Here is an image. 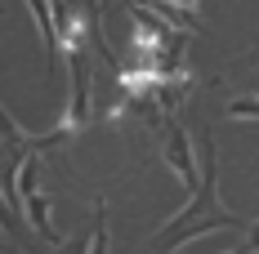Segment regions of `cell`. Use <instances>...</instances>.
I'll list each match as a JSON object with an SVG mask.
<instances>
[{
  "label": "cell",
  "instance_id": "obj_4",
  "mask_svg": "<svg viewBox=\"0 0 259 254\" xmlns=\"http://www.w3.org/2000/svg\"><path fill=\"white\" fill-rule=\"evenodd\" d=\"M50 214H54V210H50V196H45V192H36V196H27V201H23V219H27V223L40 232V236H45L50 245H63V236L54 232Z\"/></svg>",
  "mask_w": 259,
  "mask_h": 254
},
{
  "label": "cell",
  "instance_id": "obj_9",
  "mask_svg": "<svg viewBox=\"0 0 259 254\" xmlns=\"http://www.w3.org/2000/svg\"><path fill=\"white\" fill-rule=\"evenodd\" d=\"M224 254H250V250H246V245H237V250H224Z\"/></svg>",
  "mask_w": 259,
  "mask_h": 254
},
{
  "label": "cell",
  "instance_id": "obj_6",
  "mask_svg": "<svg viewBox=\"0 0 259 254\" xmlns=\"http://www.w3.org/2000/svg\"><path fill=\"white\" fill-rule=\"evenodd\" d=\"M228 121H259V94L228 98Z\"/></svg>",
  "mask_w": 259,
  "mask_h": 254
},
{
  "label": "cell",
  "instance_id": "obj_1",
  "mask_svg": "<svg viewBox=\"0 0 259 254\" xmlns=\"http://www.w3.org/2000/svg\"><path fill=\"white\" fill-rule=\"evenodd\" d=\"M219 228H246V219H237L233 210H224L219 196H214V147H210L206 138V161H201V187H197V196L183 205L179 214L165 223V228L152 236L156 250H175L183 241H192V236H206V232H219Z\"/></svg>",
  "mask_w": 259,
  "mask_h": 254
},
{
  "label": "cell",
  "instance_id": "obj_5",
  "mask_svg": "<svg viewBox=\"0 0 259 254\" xmlns=\"http://www.w3.org/2000/svg\"><path fill=\"white\" fill-rule=\"evenodd\" d=\"M36 178H40V156H27L23 170H18V196H23V201L40 192V183H36Z\"/></svg>",
  "mask_w": 259,
  "mask_h": 254
},
{
  "label": "cell",
  "instance_id": "obj_3",
  "mask_svg": "<svg viewBox=\"0 0 259 254\" xmlns=\"http://www.w3.org/2000/svg\"><path fill=\"white\" fill-rule=\"evenodd\" d=\"M67 72H72V98H67V125L85 129L90 125V67H85V54H67Z\"/></svg>",
  "mask_w": 259,
  "mask_h": 254
},
{
  "label": "cell",
  "instance_id": "obj_7",
  "mask_svg": "<svg viewBox=\"0 0 259 254\" xmlns=\"http://www.w3.org/2000/svg\"><path fill=\"white\" fill-rule=\"evenodd\" d=\"M246 250H259V223H250V228H246Z\"/></svg>",
  "mask_w": 259,
  "mask_h": 254
},
{
  "label": "cell",
  "instance_id": "obj_2",
  "mask_svg": "<svg viewBox=\"0 0 259 254\" xmlns=\"http://www.w3.org/2000/svg\"><path fill=\"white\" fill-rule=\"evenodd\" d=\"M165 165L179 174L183 192L197 196V187H201V165H197V156H192V138H188V129H183L179 121L165 125Z\"/></svg>",
  "mask_w": 259,
  "mask_h": 254
},
{
  "label": "cell",
  "instance_id": "obj_8",
  "mask_svg": "<svg viewBox=\"0 0 259 254\" xmlns=\"http://www.w3.org/2000/svg\"><path fill=\"white\" fill-rule=\"evenodd\" d=\"M165 5H179V9H192L197 0H165Z\"/></svg>",
  "mask_w": 259,
  "mask_h": 254
}]
</instances>
